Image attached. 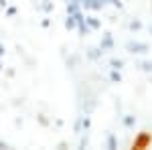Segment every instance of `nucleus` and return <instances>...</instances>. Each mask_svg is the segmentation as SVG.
<instances>
[{"instance_id":"1","label":"nucleus","mask_w":152,"mask_h":150,"mask_svg":"<svg viewBox=\"0 0 152 150\" xmlns=\"http://www.w3.org/2000/svg\"><path fill=\"white\" fill-rule=\"evenodd\" d=\"M150 144H152V136L148 134V132H140V134H138V138L134 140L132 148H134V150H144V148H148Z\"/></svg>"}]
</instances>
